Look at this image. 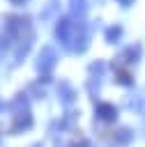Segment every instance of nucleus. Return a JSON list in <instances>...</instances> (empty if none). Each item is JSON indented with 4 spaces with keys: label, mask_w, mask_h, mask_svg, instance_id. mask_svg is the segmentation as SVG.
Instances as JSON below:
<instances>
[{
    "label": "nucleus",
    "mask_w": 145,
    "mask_h": 147,
    "mask_svg": "<svg viewBox=\"0 0 145 147\" xmlns=\"http://www.w3.org/2000/svg\"><path fill=\"white\" fill-rule=\"evenodd\" d=\"M76 23L78 21L71 18V16H60L58 23H55V39L67 51H71V44H74V37H76Z\"/></svg>",
    "instance_id": "obj_1"
},
{
    "label": "nucleus",
    "mask_w": 145,
    "mask_h": 147,
    "mask_svg": "<svg viewBox=\"0 0 145 147\" xmlns=\"http://www.w3.org/2000/svg\"><path fill=\"white\" fill-rule=\"evenodd\" d=\"M58 51L51 46V44H46V46H41V51L37 53V57H35V69H37V76H51L53 74V69H55V64H58Z\"/></svg>",
    "instance_id": "obj_2"
},
{
    "label": "nucleus",
    "mask_w": 145,
    "mask_h": 147,
    "mask_svg": "<svg viewBox=\"0 0 145 147\" xmlns=\"http://www.w3.org/2000/svg\"><path fill=\"white\" fill-rule=\"evenodd\" d=\"M140 57H143V46H140V44H129V46H124V48L115 55V60L110 62V69L115 71V69H122V64H124V67H127V64H138Z\"/></svg>",
    "instance_id": "obj_3"
},
{
    "label": "nucleus",
    "mask_w": 145,
    "mask_h": 147,
    "mask_svg": "<svg viewBox=\"0 0 145 147\" xmlns=\"http://www.w3.org/2000/svg\"><path fill=\"white\" fill-rule=\"evenodd\" d=\"M90 41H92L90 25L85 21H78L76 23V37H74V44H71V53L74 55H81L85 48H90Z\"/></svg>",
    "instance_id": "obj_4"
},
{
    "label": "nucleus",
    "mask_w": 145,
    "mask_h": 147,
    "mask_svg": "<svg viewBox=\"0 0 145 147\" xmlns=\"http://www.w3.org/2000/svg\"><path fill=\"white\" fill-rule=\"evenodd\" d=\"M55 94H58V99H60L64 106H69V103L76 101V87H74L69 80H58V83H55Z\"/></svg>",
    "instance_id": "obj_5"
},
{
    "label": "nucleus",
    "mask_w": 145,
    "mask_h": 147,
    "mask_svg": "<svg viewBox=\"0 0 145 147\" xmlns=\"http://www.w3.org/2000/svg\"><path fill=\"white\" fill-rule=\"evenodd\" d=\"M94 110H97V117H99L101 122H108V124H110V122L117 119V108H115L113 103H104V101H99Z\"/></svg>",
    "instance_id": "obj_6"
},
{
    "label": "nucleus",
    "mask_w": 145,
    "mask_h": 147,
    "mask_svg": "<svg viewBox=\"0 0 145 147\" xmlns=\"http://www.w3.org/2000/svg\"><path fill=\"white\" fill-rule=\"evenodd\" d=\"M87 14V0H69V16L76 21H85Z\"/></svg>",
    "instance_id": "obj_7"
},
{
    "label": "nucleus",
    "mask_w": 145,
    "mask_h": 147,
    "mask_svg": "<svg viewBox=\"0 0 145 147\" xmlns=\"http://www.w3.org/2000/svg\"><path fill=\"white\" fill-rule=\"evenodd\" d=\"M122 34H124V28H122L120 23H113V25H108V28L104 30V41L115 46V44L122 39Z\"/></svg>",
    "instance_id": "obj_8"
},
{
    "label": "nucleus",
    "mask_w": 145,
    "mask_h": 147,
    "mask_svg": "<svg viewBox=\"0 0 145 147\" xmlns=\"http://www.w3.org/2000/svg\"><path fill=\"white\" fill-rule=\"evenodd\" d=\"M106 62L104 60H94V62H90L87 64V78H104V74H106Z\"/></svg>",
    "instance_id": "obj_9"
},
{
    "label": "nucleus",
    "mask_w": 145,
    "mask_h": 147,
    "mask_svg": "<svg viewBox=\"0 0 145 147\" xmlns=\"http://www.w3.org/2000/svg\"><path fill=\"white\" fill-rule=\"evenodd\" d=\"M113 74H115V83H117V85L133 87V83H136V80H133V74H131L129 69H124V67H122V69H115Z\"/></svg>",
    "instance_id": "obj_10"
},
{
    "label": "nucleus",
    "mask_w": 145,
    "mask_h": 147,
    "mask_svg": "<svg viewBox=\"0 0 145 147\" xmlns=\"http://www.w3.org/2000/svg\"><path fill=\"white\" fill-rule=\"evenodd\" d=\"M58 11V0H51L44 9H41V18H51V14H55Z\"/></svg>",
    "instance_id": "obj_11"
},
{
    "label": "nucleus",
    "mask_w": 145,
    "mask_h": 147,
    "mask_svg": "<svg viewBox=\"0 0 145 147\" xmlns=\"http://www.w3.org/2000/svg\"><path fill=\"white\" fill-rule=\"evenodd\" d=\"M133 2H136V0H117V5H120V7H131Z\"/></svg>",
    "instance_id": "obj_12"
},
{
    "label": "nucleus",
    "mask_w": 145,
    "mask_h": 147,
    "mask_svg": "<svg viewBox=\"0 0 145 147\" xmlns=\"http://www.w3.org/2000/svg\"><path fill=\"white\" fill-rule=\"evenodd\" d=\"M9 2H12V5H16V7H23L28 0H9Z\"/></svg>",
    "instance_id": "obj_13"
},
{
    "label": "nucleus",
    "mask_w": 145,
    "mask_h": 147,
    "mask_svg": "<svg viewBox=\"0 0 145 147\" xmlns=\"http://www.w3.org/2000/svg\"><path fill=\"white\" fill-rule=\"evenodd\" d=\"M74 147H90V142H85V140H81V142H76Z\"/></svg>",
    "instance_id": "obj_14"
}]
</instances>
